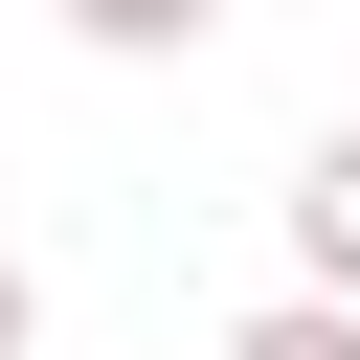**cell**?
<instances>
[{"label": "cell", "instance_id": "obj_1", "mask_svg": "<svg viewBox=\"0 0 360 360\" xmlns=\"http://www.w3.org/2000/svg\"><path fill=\"white\" fill-rule=\"evenodd\" d=\"M292 292H360V112L292 158Z\"/></svg>", "mask_w": 360, "mask_h": 360}, {"label": "cell", "instance_id": "obj_2", "mask_svg": "<svg viewBox=\"0 0 360 360\" xmlns=\"http://www.w3.org/2000/svg\"><path fill=\"white\" fill-rule=\"evenodd\" d=\"M202 360H360V292H270V315H225Z\"/></svg>", "mask_w": 360, "mask_h": 360}, {"label": "cell", "instance_id": "obj_3", "mask_svg": "<svg viewBox=\"0 0 360 360\" xmlns=\"http://www.w3.org/2000/svg\"><path fill=\"white\" fill-rule=\"evenodd\" d=\"M202 22H225V0H68V45H112V68H180Z\"/></svg>", "mask_w": 360, "mask_h": 360}, {"label": "cell", "instance_id": "obj_4", "mask_svg": "<svg viewBox=\"0 0 360 360\" xmlns=\"http://www.w3.org/2000/svg\"><path fill=\"white\" fill-rule=\"evenodd\" d=\"M0 360H45V270H22V248H0Z\"/></svg>", "mask_w": 360, "mask_h": 360}]
</instances>
